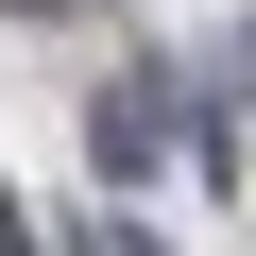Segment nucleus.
<instances>
[{
	"instance_id": "nucleus-1",
	"label": "nucleus",
	"mask_w": 256,
	"mask_h": 256,
	"mask_svg": "<svg viewBox=\"0 0 256 256\" xmlns=\"http://www.w3.org/2000/svg\"><path fill=\"white\" fill-rule=\"evenodd\" d=\"M86 154H102V188L171 171V154H188V68H102V102H86Z\"/></svg>"
},
{
	"instance_id": "nucleus-2",
	"label": "nucleus",
	"mask_w": 256,
	"mask_h": 256,
	"mask_svg": "<svg viewBox=\"0 0 256 256\" xmlns=\"http://www.w3.org/2000/svg\"><path fill=\"white\" fill-rule=\"evenodd\" d=\"M18 18H102V0H18Z\"/></svg>"
},
{
	"instance_id": "nucleus-3",
	"label": "nucleus",
	"mask_w": 256,
	"mask_h": 256,
	"mask_svg": "<svg viewBox=\"0 0 256 256\" xmlns=\"http://www.w3.org/2000/svg\"><path fill=\"white\" fill-rule=\"evenodd\" d=\"M0 256H34V239H18V205H0Z\"/></svg>"
}]
</instances>
